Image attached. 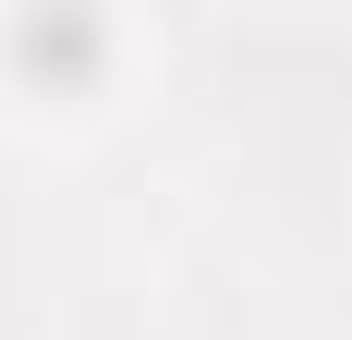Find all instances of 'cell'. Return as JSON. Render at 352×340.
I'll return each instance as SVG.
<instances>
[{
	"label": "cell",
	"mask_w": 352,
	"mask_h": 340,
	"mask_svg": "<svg viewBox=\"0 0 352 340\" xmlns=\"http://www.w3.org/2000/svg\"><path fill=\"white\" fill-rule=\"evenodd\" d=\"M12 49L36 73H73V61H98V25H12Z\"/></svg>",
	"instance_id": "6da1fadb"
}]
</instances>
